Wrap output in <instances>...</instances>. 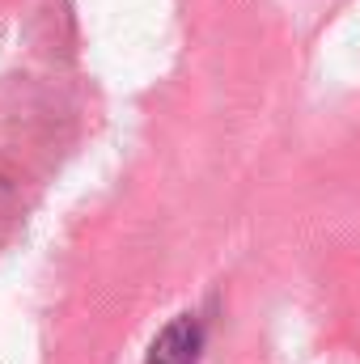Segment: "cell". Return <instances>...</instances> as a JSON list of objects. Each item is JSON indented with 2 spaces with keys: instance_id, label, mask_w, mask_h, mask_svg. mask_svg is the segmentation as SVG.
<instances>
[{
  "instance_id": "cell-1",
  "label": "cell",
  "mask_w": 360,
  "mask_h": 364,
  "mask_svg": "<svg viewBox=\"0 0 360 364\" xmlns=\"http://www.w3.org/2000/svg\"><path fill=\"white\" fill-rule=\"evenodd\" d=\"M203 356V322L195 314H179L149 348V364H199Z\"/></svg>"
}]
</instances>
